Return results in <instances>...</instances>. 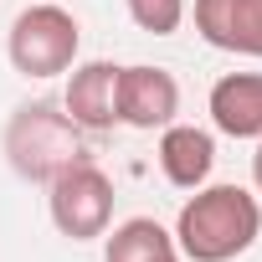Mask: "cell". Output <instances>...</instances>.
<instances>
[{
    "label": "cell",
    "mask_w": 262,
    "mask_h": 262,
    "mask_svg": "<svg viewBox=\"0 0 262 262\" xmlns=\"http://www.w3.org/2000/svg\"><path fill=\"white\" fill-rule=\"evenodd\" d=\"M262 236V201L242 185H195L175 216V247L185 262H236Z\"/></svg>",
    "instance_id": "obj_1"
},
{
    "label": "cell",
    "mask_w": 262,
    "mask_h": 262,
    "mask_svg": "<svg viewBox=\"0 0 262 262\" xmlns=\"http://www.w3.org/2000/svg\"><path fill=\"white\" fill-rule=\"evenodd\" d=\"M6 160L21 180H57L67 165L88 160V134L57 103H21L6 123Z\"/></svg>",
    "instance_id": "obj_2"
},
{
    "label": "cell",
    "mask_w": 262,
    "mask_h": 262,
    "mask_svg": "<svg viewBox=\"0 0 262 262\" xmlns=\"http://www.w3.org/2000/svg\"><path fill=\"white\" fill-rule=\"evenodd\" d=\"M77 52H82V26L57 0H36L11 21L6 57L21 77H62V72H72Z\"/></svg>",
    "instance_id": "obj_3"
},
{
    "label": "cell",
    "mask_w": 262,
    "mask_h": 262,
    "mask_svg": "<svg viewBox=\"0 0 262 262\" xmlns=\"http://www.w3.org/2000/svg\"><path fill=\"white\" fill-rule=\"evenodd\" d=\"M47 211H52V226L67 242L103 236L113 226V180H108V170L93 165V160L67 165L57 180H47Z\"/></svg>",
    "instance_id": "obj_4"
},
{
    "label": "cell",
    "mask_w": 262,
    "mask_h": 262,
    "mask_svg": "<svg viewBox=\"0 0 262 262\" xmlns=\"http://www.w3.org/2000/svg\"><path fill=\"white\" fill-rule=\"evenodd\" d=\"M175 113H180V82H175V72H165L155 62L118 67V123L139 128V134H155V128L175 123Z\"/></svg>",
    "instance_id": "obj_5"
},
{
    "label": "cell",
    "mask_w": 262,
    "mask_h": 262,
    "mask_svg": "<svg viewBox=\"0 0 262 262\" xmlns=\"http://www.w3.org/2000/svg\"><path fill=\"white\" fill-rule=\"evenodd\" d=\"M62 108L82 134H108L118 123V62H103V57L72 62Z\"/></svg>",
    "instance_id": "obj_6"
},
{
    "label": "cell",
    "mask_w": 262,
    "mask_h": 262,
    "mask_svg": "<svg viewBox=\"0 0 262 262\" xmlns=\"http://www.w3.org/2000/svg\"><path fill=\"white\" fill-rule=\"evenodd\" d=\"M190 16L206 47L262 62V0H195Z\"/></svg>",
    "instance_id": "obj_7"
},
{
    "label": "cell",
    "mask_w": 262,
    "mask_h": 262,
    "mask_svg": "<svg viewBox=\"0 0 262 262\" xmlns=\"http://www.w3.org/2000/svg\"><path fill=\"white\" fill-rule=\"evenodd\" d=\"M206 113L226 139H262V72H226L211 82Z\"/></svg>",
    "instance_id": "obj_8"
},
{
    "label": "cell",
    "mask_w": 262,
    "mask_h": 262,
    "mask_svg": "<svg viewBox=\"0 0 262 262\" xmlns=\"http://www.w3.org/2000/svg\"><path fill=\"white\" fill-rule=\"evenodd\" d=\"M160 170H165V180L180 185V190L206 185L211 170H216V139H211V128L165 123V128H160Z\"/></svg>",
    "instance_id": "obj_9"
},
{
    "label": "cell",
    "mask_w": 262,
    "mask_h": 262,
    "mask_svg": "<svg viewBox=\"0 0 262 262\" xmlns=\"http://www.w3.org/2000/svg\"><path fill=\"white\" fill-rule=\"evenodd\" d=\"M103 262H180L175 231L155 216H128L113 231H103Z\"/></svg>",
    "instance_id": "obj_10"
},
{
    "label": "cell",
    "mask_w": 262,
    "mask_h": 262,
    "mask_svg": "<svg viewBox=\"0 0 262 262\" xmlns=\"http://www.w3.org/2000/svg\"><path fill=\"white\" fill-rule=\"evenodd\" d=\"M123 6H128V21L149 36H175L185 21V0H123Z\"/></svg>",
    "instance_id": "obj_11"
},
{
    "label": "cell",
    "mask_w": 262,
    "mask_h": 262,
    "mask_svg": "<svg viewBox=\"0 0 262 262\" xmlns=\"http://www.w3.org/2000/svg\"><path fill=\"white\" fill-rule=\"evenodd\" d=\"M252 185H257V195H262V139H257V155H252Z\"/></svg>",
    "instance_id": "obj_12"
},
{
    "label": "cell",
    "mask_w": 262,
    "mask_h": 262,
    "mask_svg": "<svg viewBox=\"0 0 262 262\" xmlns=\"http://www.w3.org/2000/svg\"><path fill=\"white\" fill-rule=\"evenodd\" d=\"M180 262H185V257H180Z\"/></svg>",
    "instance_id": "obj_13"
}]
</instances>
